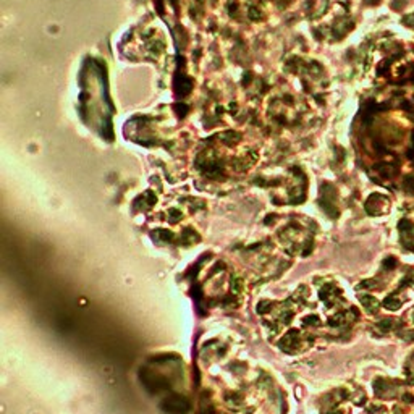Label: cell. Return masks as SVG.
Returning a JSON list of instances; mask_svg holds the SVG:
<instances>
[{
  "label": "cell",
  "mask_w": 414,
  "mask_h": 414,
  "mask_svg": "<svg viewBox=\"0 0 414 414\" xmlns=\"http://www.w3.org/2000/svg\"><path fill=\"white\" fill-rule=\"evenodd\" d=\"M361 302L364 304V307L369 309L370 312L377 311V307H379V301H377L375 298H372V296H361Z\"/></svg>",
  "instance_id": "cell-3"
},
{
  "label": "cell",
  "mask_w": 414,
  "mask_h": 414,
  "mask_svg": "<svg viewBox=\"0 0 414 414\" xmlns=\"http://www.w3.org/2000/svg\"><path fill=\"white\" fill-rule=\"evenodd\" d=\"M162 410L169 414H186L189 411V403L180 395H172L162 403Z\"/></svg>",
  "instance_id": "cell-1"
},
{
  "label": "cell",
  "mask_w": 414,
  "mask_h": 414,
  "mask_svg": "<svg viewBox=\"0 0 414 414\" xmlns=\"http://www.w3.org/2000/svg\"><path fill=\"white\" fill-rule=\"evenodd\" d=\"M385 307H388V309H392V311H395V309H398L400 306H401V302L398 301V299H395L393 296H390V298H387L385 299Z\"/></svg>",
  "instance_id": "cell-4"
},
{
  "label": "cell",
  "mask_w": 414,
  "mask_h": 414,
  "mask_svg": "<svg viewBox=\"0 0 414 414\" xmlns=\"http://www.w3.org/2000/svg\"><path fill=\"white\" fill-rule=\"evenodd\" d=\"M298 337H299V335H298L296 332L288 333V335H285V338H283L282 342H280V347H282L283 350H287V351L298 348V342H299Z\"/></svg>",
  "instance_id": "cell-2"
}]
</instances>
